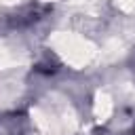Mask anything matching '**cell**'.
<instances>
[{"label":"cell","mask_w":135,"mask_h":135,"mask_svg":"<svg viewBox=\"0 0 135 135\" xmlns=\"http://www.w3.org/2000/svg\"><path fill=\"white\" fill-rule=\"evenodd\" d=\"M49 11H51V6H49V4L27 2V4H23V6L15 8V11L6 17V23H8L11 27H17V30H21V27H30V25H34V23L42 21V19L46 17V13H49Z\"/></svg>","instance_id":"1"},{"label":"cell","mask_w":135,"mask_h":135,"mask_svg":"<svg viewBox=\"0 0 135 135\" xmlns=\"http://www.w3.org/2000/svg\"><path fill=\"white\" fill-rule=\"evenodd\" d=\"M133 133H135V127H133Z\"/></svg>","instance_id":"2"}]
</instances>
